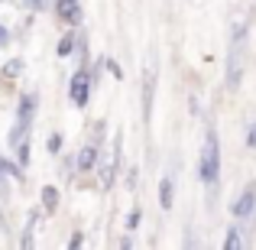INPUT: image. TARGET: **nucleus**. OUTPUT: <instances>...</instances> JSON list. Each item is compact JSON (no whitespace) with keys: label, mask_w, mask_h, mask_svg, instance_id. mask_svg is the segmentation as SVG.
Segmentation results:
<instances>
[{"label":"nucleus","mask_w":256,"mask_h":250,"mask_svg":"<svg viewBox=\"0 0 256 250\" xmlns=\"http://www.w3.org/2000/svg\"><path fill=\"white\" fill-rule=\"evenodd\" d=\"M136 224H140V211H130V218H126V227H130V231H136Z\"/></svg>","instance_id":"dca6fc26"},{"label":"nucleus","mask_w":256,"mask_h":250,"mask_svg":"<svg viewBox=\"0 0 256 250\" xmlns=\"http://www.w3.org/2000/svg\"><path fill=\"white\" fill-rule=\"evenodd\" d=\"M152 94H156V72L146 69V78H143V120L152 117Z\"/></svg>","instance_id":"39448f33"},{"label":"nucleus","mask_w":256,"mask_h":250,"mask_svg":"<svg viewBox=\"0 0 256 250\" xmlns=\"http://www.w3.org/2000/svg\"><path fill=\"white\" fill-rule=\"evenodd\" d=\"M62 143H65V140H62V133H49V140H46V146H49V153H52V156H56V153L62 150Z\"/></svg>","instance_id":"4468645a"},{"label":"nucleus","mask_w":256,"mask_h":250,"mask_svg":"<svg viewBox=\"0 0 256 250\" xmlns=\"http://www.w3.org/2000/svg\"><path fill=\"white\" fill-rule=\"evenodd\" d=\"M82 244H84V234L75 231V234H72V240H68V247H82Z\"/></svg>","instance_id":"f3484780"},{"label":"nucleus","mask_w":256,"mask_h":250,"mask_svg":"<svg viewBox=\"0 0 256 250\" xmlns=\"http://www.w3.org/2000/svg\"><path fill=\"white\" fill-rule=\"evenodd\" d=\"M56 17L65 20V23H82V7H78V0H58Z\"/></svg>","instance_id":"423d86ee"},{"label":"nucleus","mask_w":256,"mask_h":250,"mask_svg":"<svg viewBox=\"0 0 256 250\" xmlns=\"http://www.w3.org/2000/svg\"><path fill=\"white\" fill-rule=\"evenodd\" d=\"M20 72H23V59H10V62H4L0 75L4 78H20Z\"/></svg>","instance_id":"9d476101"},{"label":"nucleus","mask_w":256,"mask_h":250,"mask_svg":"<svg viewBox=\"0 0 256 250\" xmlns=\"http://www.w3.org/2000/svg\"><path fill=\"white\" fill-rule=\"evenodd\" d=\"M56 52H58L62 59L72 56V52H75V36H62V39H58V49H56Z\"/></svg>","instance_id":"9b49d317"},{"label":"nucleus","mask_w":256,"mask_h":250,"mask_svg":"<svg viewBox=\"0 0 256 250\" xmlns=\"http://www.w3.org/2000/svg\"><path fill=\"white\" fill-rule=\"evenodd\" d=\"M250 146H256V124L250 127Z\"/></svg>","instance_id":"aec40b11"},{"label":"nucleus","mask_w":256,"mask_h":250,"mask_svg":"<svg viewBox=\"0 0 256 250\" xmlns=\"http://www.w3.org/2000/svg\"><path fill=\"white\" fill-rule=\"evenodd\" d=\"M104 65H107V69H110V75H114V78H124V72H120V65L114 62V59H107Z\"/></svg>","instance_id":"2eb2a0df"},{"label":"nucleus","mask_w":256,"mask_h":250,"mask_svg":"<svg viewBox=\"0 0 256 250\" xmlns=\"http://www.w3.org/2000/svg\"><path fill=\"white\" fill-rule=\"evenodd\" d=\"M218 179H220V140H218V130L208 127L204 153H201V182L204 185H218Z\"/></svg>","instance_id":"f257e3e1"},{"label":"nucleus","mask_w":256,"mask_h":250,"mask_svg":"<svg viewBox=\"0 0 256 250\" xmlns=\"http://www.w3.org/2000/svg\"><path fill=\"white\" fill-rule=\"evenodd\" d=\"M94 163H98V150H94V146H84V150L78 153V169L88 172V169H94Z\"/></svg>","instance_id":"6e6552de"},{"label":"nucleus","mask_w":256,"mask_h":250,"mask_svg":"<svg viewBox=\"0 0 256 250\" xmlns=\"http://www.w3.org/2000/svg\"><path fill=\"white\" fill-rule=\"evenodd\" d=\"M42 208H46V211H56V208H58V192H56V185H46V188H42Z\"/></svg>","instance_id":"1a4fd4ad"},{"label":"nucleus","mask_w":256,"mask_h":250,"mask_svg":"<svg viewBox=\"0 0 256 250\" xmlns=\"http://www.w3.org/2000/svg\"><path fill=\"white\" fill-rule=\"evenodd\" d=\"M0 231H6V218H4V214H0Z\"/></svg>","instance_id":"412c9836"},{"label":"nucleus","mask_w":256,"mask_h":250,"mask_svg":"<svg viewBox=\"0 0 256 250\" xmlns=\"http://www.w3.org/2000/svg\"><path fill=\"white\" fill-rule=\"evenodd\" d=\"M240 39H244V30L234 33V49H230V59H227V85H230V88L240 85V56H244Z\"/></svg>","instance_id":"7ed1b4c3"},{"label":"nucleus","mask_w":256,"mask_h":250,"mask_svg":"<svg viewBox=\"0 0 256 250\" xmlns=\"http://www.w3.org/2000/svg\"><path fill=\"white\" fill-rule=\"evenodd\" d=\"M240 244H244V237H240V227H230V231H227V240H224V247H227V250H237Z\"/></svg>","instance_id":"f8f14e48"},{"label":"nucleus","mask_w":256,"mask_h":250,"mask_svg":"<svg viewBox=\"0 0 256 250\" xmlns=\"http://www.w3.org/2000/svg\"><path fill=\"white\" fill-rule=\"evenodd\" d=\"M68 94H72V104L75 107L88 104V98H91V75H88V69H78V75L68 85Z\"/></svg>","instance_id":"f03ea898"},{"label":"nucleus","mask_w":256,"mask_h":250,"mask_svg":"<svg viewBox=\"0 0 256 250\" xmlns=\"http://www.w3.org/2000/svg\"><path fill=\"white\" fill-rule=\"evenodd\" d=\"M26 4H30L32 10H39V7H46V0H26Z\"/></svg>","instance_id":"6ab92c4d"},{"label":"nucleus","mask_w":256,"mask_h":250,"mask_svg":"<svg viewBox=\"0 0 256 250\" xmlns=\"http://www.w3.org/2000/svg\"><path fill=\"white\" fill-rule=\"evenodd\" d=\"M230 211H234V218H237V221L250 218V214L256 211V192H253V188H246V192L240 195L237 201H234V205H230Z\"/></svg>","instance_id":"20e7f679"},{"label":"nucleus","mask_w":256,"mask_h":250,"mask_svg":"<svg viewBox=\"0 0 256 250\" xmlns=\"http://www.w3.org/2000/svg\"><path fill=\"white\" fill-rule=\"evenodd\" d=\"M16 163L20 166H30V143H23V140L16 143Z\"/></svg>","instance_id":"ddd939ff"},{"label":"nucleus","mask_w":256,"mask_h":250,"mask_svg":"<svg viewBox=\"0 0 256 250\" xmlns=\"http://www.w3.org/2000/svg\"><path fill=\"white\" fill-rule=\"evenodd\" d=\"M172 201H175L172 179H159V205H162V208H172Z\"/></svg>","instance_id":"0eeeda50"},{"label":"nucleus","mask_w":256,"mask_h":250,"mask_svg":"<svg viewBox=\"0 0 256 250\" xmlns=\"http://www.w3.org/2000/svg\"><path fill=\"white\" fill-rule=\"evenodd\" d=\"M0 175H4V166H0Z\"/></svg>","instance_id":"4be33fe9"},{"label":"nucleus","mask_w":256,"mask_h":250,"mask_svg":"<svg viewBox=\"0 0 256 250\" xmlns=\"http://www.w3.org/2000/svg\"><path fill=\"white\" fill-rule=\"evenodd\" d=\"M6 43H10V33H6L4 26H0V46H6Z\"/></svg>","instance_id":"a211bd4d"}]
</instances>
